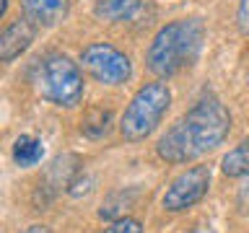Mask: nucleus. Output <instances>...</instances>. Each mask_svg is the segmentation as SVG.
I'll list each match as a JSON object with an SVG mask.
<instances>
[{"label": "nucleus", "mask_w": 249, "mask_h": 233, "mask_svg": "<svg viewBox=\"0 0 249 233\" xmlns=\"http://www.w3.org/2000/svg\"><path fill=\"white\" fill-rule=\"evenodd\" d=\"M231 132V114L215 96H205L159 137L156 150L166 163H190L215 150Z\"/></svg>", "instance_id": "f257e3e1"}, {"label": "nucleus", "mask_w": 249, "mask_h": 233, "mask_svg": "<svg viewBox=\"0 0 249 233\" xmlns=\"http://www.w3.org/2000/svg\"><path fill=\"white\" fill-rule=\"evenodd\" d=\"M202 39H205V26L200 18H182L161 26L145 54L148 70L161 78L177 75L179 70L197 60Z\"/></svg>", "instance_id": "f03ea898"}, {"label": "nucleus", "mask_w": 249, "mask_h": 233, "mask_svg": "<svg viewBox=\"0 0 249 233\" xmlns=\"http://www.w3.org/2000/svg\"><path fill=\"white\" fill-rule=\"evenodd\" d=\"M34 85L54 106L73 109L83 99V73L68 54L50 52L36 62L34 67Z\"/></svg>", "instance_id": "7ed1b4c3"}, {"label": "nucleus", "mask_w": 249, "mask_h": 233, "mask_svg": "<svg viewBox=\"0 0 249 233\" xmlns=\"http://www.w3.org/2000/svg\"><path fill=\"white\" fill-rule=\"evenodd\" d=\"M169 106H171V91L163 81H153V83L140 85L135 91V96L130 99L122 119H120L122 137L130 140V143L145 140L161 124L163 114L169 112Z\"/></svg>", "instance_id": "20e7f679"}, {"label": "nucleus", "mask_w": 249, "mask_h": 233, "mask_svg": "<svg viewBox=\"0 0 249 233\" xmlns=\"http://www.w3.org/2000/svg\"><path fill=\"white\" fill-rule=\"evenodd\" d=\"M81 62H83V67L89 70V75L93 81L107 83V85H120V83L127 81L130 73H132L130 57L124 52H120L117 47L107 44V42L89 44L81 52Z\"/></svg>", "instance_id": "39448f33"}, {"label": "nucleus", "mask_w": 249, "mask_h": 233, "mask_svg": "<svg viewBox=\"0 0 249 233\" xmlns=\"http://www.w3.org/2000/svg\"><path fill=\"white\" fill-rule=\"evenodd\" d=\"M208 189H210V168L208 166H192V168L182 171L169 184V189L163 192L161 205L166 213H184L192 205H197L208 194Z\"/></svg>", "instance_id": "423d86ee"}, {"label": "nucleus", "mask_w": 249, "mask_h": 233, "mask_svg": "<svg viewBox=\"0 0 249 233\" xmlns=\"http://www.w3.org/2000/svg\"><path fill=\"white\" fill-rule=\"evenodd\" d=\"M34 36H36V23L34 21H29V18L11 21L3 29V34H0V60L3 62L16 60L21 52H26L31 47Z\"/></svg>", "instance_id": "0eeeda50"}, {"label": "nucleus", "mask_w": 249, "mask_h": 233, "mask_svg": "<svg viewBox=\"0 0 249 233\" xmlns=\"http://www.w3.org/2000/svg\"><path fill=\"white\" fill-rule=\"evenodd\" d=\"M23 16L34 21L36 26H54L57 21L65 18L68 0H21Z\"/></svg>", "instance_id": "6e6552de"}, {"label": "nucleus", "mask_w": 249, "mask_h": 233, "mask_svg": "<svg viewBox=\"0 0 249 233\" xmlns=\"http://www.w3.org/2000/svg\"><path fill=\"white\" fill-rule=\"evenodd\" d=\"M140 5H143V0H99L96 3V13L101 21H127L132 18L138 11H140Z\"/></svg>", "instance_id": "1a4fd4ad"}, {"label": "nucleus", "mask_w": 249, "mask_h": 233, "mask_svg": "<svg viewBox=\"0 0 249 233\" xmlns=\"http://www.w3.org/2000/svg\"><path fill=\"white\" fill-rule=\"evenodd\" d=\"M44 155V145L42 140L36 137H29V135H21L13 145V161L18 166H36Z\"/></svg>", "instance_id": "9d476101"}, {"label": "nucleus", "mask_w": 249, "mask_h": 233, "mask_svg": "<svg viewBox=\"0 0 249 233\" xmlns=\"http://www.w3.org/2000/svg\"><path fill=\"white\" fill-rule=\"evenodd\" d=\"M221 168L226 176H247L249 174V143H241L226 153Z\"/></svg>", "instance_id": "9b49d317"}, {"label": "nucleus", "mask_w": 249, "mask_h": 233, "mask_svg": "<svg viewBox=\"0 0 249 233\" xmlns=\"http://www.w3.org/2000/svg\"><path fill=\"white\" fill-rule=\"evenodd\" d=\"M81 130H83L89 137L107 135V130H109V112H104V109H91L89 116H86L83 124H81Z\"/></svg>", "instance_id": "f8f14e48"}, {"label": "nucleus", "mask_w": 249, "mask_h": 233, "mask_svg": "<svg viewBox=\"0 0 249 233\" xmlns=\"http://www.w3.org/2000/svg\"><path fill=\"white\" fill-rule=\"evenodd\" d=\"M101 233H143V223H140L138 217H117V220Z\"/></svg>", "instance_id": "ddd939ff"}, {"label": "nucleus", "mask_w": 249, "mask_h": 233, "mask_svg": "<svg viewBox=\"0 0 249 233\" xmlns=\"http://www.w3.org/2000/svg\"><path fill=\"white\" fill-rule=\"evenodd\" d=\"M236 23H239V31H241V34L249 36V0H239Z\"/></svg>", "instance_id": "4468645a"}, {"label": "nucleus", "mask_w": 249, "mask_h": 233, "mask_svg": "<svg viewBox=\"0 0 249 233\" xmlns=\"http://www.w3.org/2000/svg\"><path fill=\"white\" fill-rule=\"evenodd\" d=\"M236 205L241 213H249V174L244 176V182L239 184V192H236Z\"/></svg>", "instance_id": "2eb2a0df"}, {"label": "nucleus", "mask_w": 249, "mask_h": 233, "mask_svg": "<svg viewBox=\"0 0 249 233\" xmlns=\"http://www.w3.org/2000/svg\"><path fill=\"white\" fill-rule=\"evenodd\" d=\"M21 233H54V231L44 223H34V225H29V228H23Z\"/></svg>", "instance_id": "dca6fc26"}]
</instances>
